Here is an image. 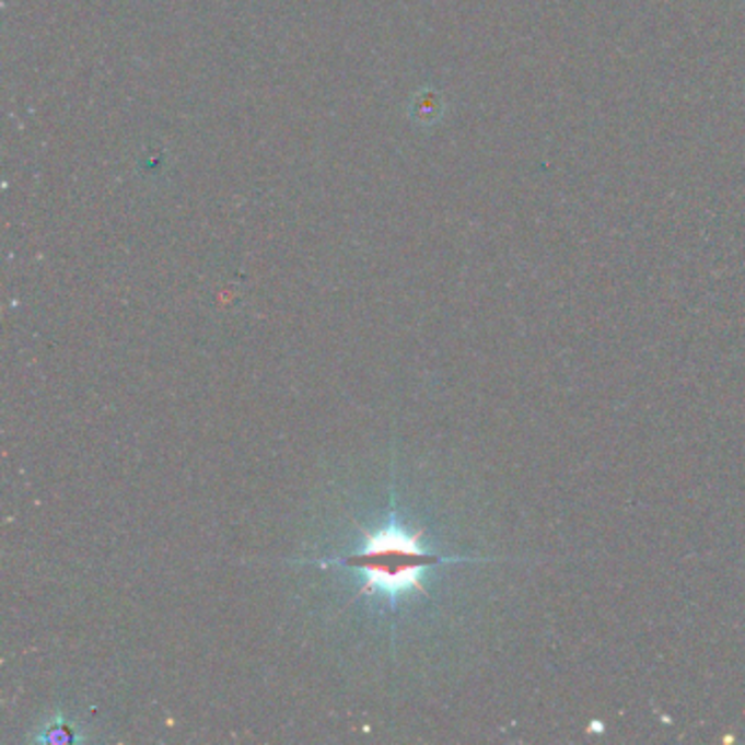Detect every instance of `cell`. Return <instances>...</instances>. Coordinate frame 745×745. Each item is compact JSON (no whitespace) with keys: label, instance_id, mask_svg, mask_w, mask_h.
Masks as SVG:
<instances>
[{"label":"cell","instance_id":"6da1fadb","mask_svg":"<svg viewBox=\"0 0 745 745\" xmlns=\"http://www.w3.org/2000/svg\"><path fill=\"white\" fill-rule=\"evenodd\" d=\"M462 558H444L422 547L420 534L407 529L396 516L370 532L361 547L346 556L319 562V567H341L361 578V595L381 597L389 604L422 589V575L446 562Z\"/></svg>","mask_w":745,"mask_h":745},{"label":"cell","instance_id":"7a4b0ae2","mask_svg":"<svg viewBox=\"0 0 745 745\" xmlns=\"http://www.w3.org/2000/svg\"><path fill=\"white\" fill-rule=\"evenodd\" d=\"M81 737L77 735V729L61 715L57 713L55 718H50L39 733L33 737V742L37 744L57 745V744H77Z\"/></svg>","mask_w":745,"mask_h":745}]
</instances>
